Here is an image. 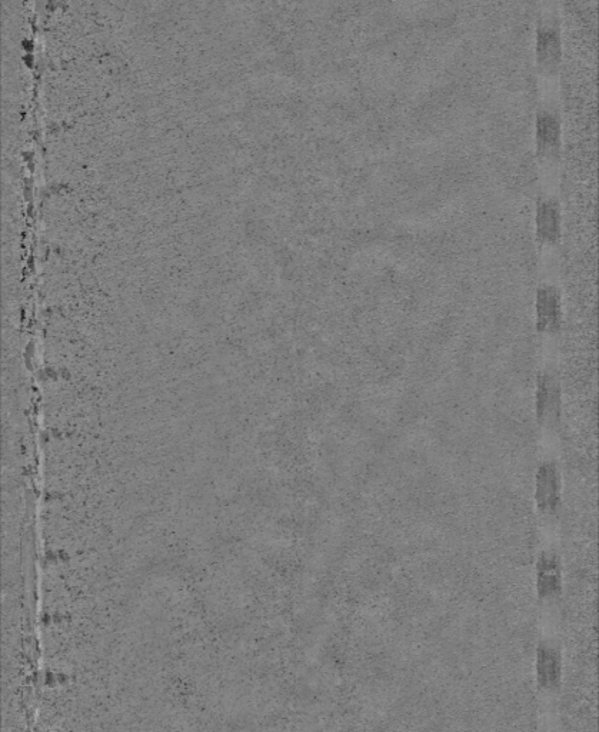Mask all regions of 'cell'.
<instances>
[{
    "instance_id": "3957f363",
    "label": "cell",
    "mask_w": 599,
    "mask_h": 732,
    "mask_svg": "<svg viewBox=\"0 0 599 732\" xmlns=\"http://www.w3.org/2000/svg\"><path fill=\"white\" fill-rule=\"evenodd\" d=\"M537 145L542 165L548 172L558 168L559 152H561V123L555 105L544 103L537 118Z\"/></svg>"
},
{
    "instance_id": "52a82bcc",
    "label": "cell",
    "mask_w": 599,
    "mask_h": 732,
    "mask_svg": "<svg viewBox=\"0 0 599 732\" xmlns=\"http://www.w3.org/2000/svg\"><path fill=\"white\" fill-rule=\"evenodd\" d=\"M561 654L554 645L542 644L538 650V682L544 690H557L561 681Z\"/></svg>"
},
{
    "instance_id": "277c9868",
    "label": "cell",
    "mask_w": 599,
    "mask_h": 732,
    "mask_svg": "<svg viewBox=\"0 0 599 732\" xmlns=\"http://www.w3.org/2000/svg\"><path fill=\"white\" fill-rule=\"evenodd\" d=\"M562 296L557 285L544 279L537 292V319L539 334L548 341L557 339L562 325Z\"/></svg>"
},
{
    "instance_id": "6da1fadb",
    "label": "cell",
    "mask_w": 599,
    "mask_h": 732,
    "mask_svg": "<svg viewBox=\"0 0 599 732\" xmlns=\"http://www.w3.org/2000/svg\"><path fill=\"white\" fill-rule=\"evenodd\" d=\"M537 61L538 71L542 78H557L559 65H561V33H559V25L555 11L549 9L548 12L542 13L541 21H539L537 36Z\"/></svg>"
},
{
    "instance_id": "5b68a950",
    "label": "cell",
    "mask_w": 599,
    "mask_h": 732,
    "mask_svg": "<svg viewBox=\"0 0 599 732\" xmlns=\"http://www.w3.org/2000/svg\"><path fill=\"white\" fill-rule=\"evenodd\" d=\"M537 408L539 421L542 422V425L552 428V425L557 424L559 409H561V391H559L557 371H555L552 362H549L539 374Z\"/></svg>"
},
{
    "instance_id": "7a4b0ae2",
    "label": "cell",
    "mask_w": 599,
    "mask_h": 732,
    "mask_svg": "<svg viewBox=\"0 0 599 732\" xmlns=\"http://www.w3.org/2000/svg\"><path fill=\"white\" fill-rule=\"evenodd\" d=\"M547 191L542 192L537 208V238L539 246L549 256L554 254L561 241L562 215L559 209L558 196L554 189H557L555 179H548Z\"/></svg>"
},
{
    "instance_id": "8992f818",
    "label": "cell",
    "mask_w": 599,
    "mask_h": 732,
    "mask_svg": "<svg viewBox=\"0 0 599 732\" xmlns=\"http://www.w3.org/2000/svg\"><path fill=\"white\" fill-rule=\"evenodd\" d=\"M537 502L544 514L552 515L561 505V482L557 467L551 462L541 465L537 475Z\"/></svg>"
},
{
    "instance_id": "ba28073f",
    "label": "cell",
    "mask_w": 599,
    "mask_h": 732,
    "mask_svg": "<svg viewBox=\"0 0 599 732\" xmlns=\"http://www.w3.org/2000/svg\"><path fill=\"white\" fill-rule=\"evenodd\" d=\"M561 565L554 554H544L539 560L538 591L539 597L552 600L561 594Z\"/></svg>"
}]
</instances>
